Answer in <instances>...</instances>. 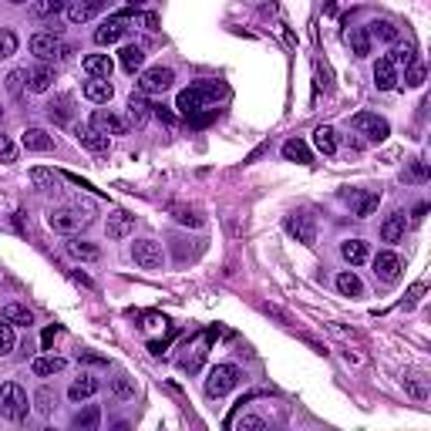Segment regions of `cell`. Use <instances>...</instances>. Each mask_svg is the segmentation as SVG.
Segmentation results:
<instances>
[{
  "label": "cell",
  "mask_w": 431,
  "mask_h": 431,
  "mask_svg": "<svg viewBox=\"0 0 431 431\" xmlns=\"http://www.w3.org/2000/svg\"><path fill=\"white\" fill-rule=\"evenodd\" d=\"M31 54H37L41 61H51V58H64L67 48L61 44V37L54 31H44V34H34L31 37Z\"/></svg>",
  "instance_id": "cell-7"
},
{
  "label": "cell",
  "mask_w": 431,
  "mask_h": 431,
  "mask_svg": "<svg viewBox=\"0 0 431 431\" xmlns=\"http://www.w3.org/2000/svg\"><path fill=\"white\" fill-rule=\"evenodd\" d=\"M236 428L240 431H260L263 428V418H256V414H243V418L236 421Z\"/></svg>",
  "instance_id": "cell-44"
},
{
  "label": "cell",
  "mask_w": 431,
  "mask_h": 431,
  "mask_svg": "<svg viewBox=\"0 0 431 431\" xmlns=\"http://www.w3.org/2000/svg\"><path fill=\"white\" fill-rule=\"evenodd\" d=\"M64 368H67V361H64V357H54V354L34 357V364H31V370L37 374V377H51V374H61Z\"/></svg>",
  "instance_id": "cell-24"
},
{
  "label": "cell",
  "mask_w": 431,
  "mask_h": 431,
  "mask_svg": "<svg viewBox=\"0 0 431 431\" xmlns=\"http://www.w3.org/2000/svg\"><path fill=\"white\" fill-rule=\"evenodd\" d=\"M132 21L142 24L145 31H155V28H158V17H155V14H132Z\"/></svg>",
  "instance_id": "cell-47"
},
{
  "label": "cell",
  "mask_w": 431,
  "mask_h": 431,
  "mask_svg": "<svg viewBox=\"0 0 431 431\" xmlns=\"http://www.w3.org/2000/svg\"><path fill=\"white\" fill-rule=\"evenodd\" d=\"M98 418H101V414H98V408H88L85 414H78V418H74V428H98Z\"/></svg>",
  "instance_id": "cell-41"
},
{
  "label": "cell",
  "mask_w": 431,
  "mask_h": 431,
  "mask_svg": "<svg viewBox=\"0 0 431 431\" xmlns=\"http://www.w3.org/2000/svg\"><path fill=\"white\" fill-rule=\"evenodd\" d=\"M128 115H132V122L142 125L149 118V105H145V98L142 94H132V101H128Z\"/></svg>",
  "instance_id": "cell-36"
},
{
  "label": "cell",
  "mask_w": 431,
  "mask_h": 431,
  "mask_svg": "<svg viewBox=\"0 0 431 431\" xmlns=\"http://www.w3.org/2000/svg\"><path fill=\"white\" fill-rule=\"evenodd\" d=\"M313 145H317V152L334 155L337 152V132H334L330 125H320V128L313 132Z\"/></svg>",
  "instance_id": "cell-26"
},
{
  "label": "cell",
  "mask_w": 431,
  "mask_h": 431,
  "mask_svg": "<svg viewBox=\"0 0 431 431\" xmlns=\"http://www.w3.org/2000/svg\"><path fill=\"white\" fill-rule=\"evenodd\" d=\"M404 229H408V219H404V213H391L388 219H384V226H381V240L384 243H401L404 240Z\"/></svg>",
  "instance_id": "cell-20"
},
{
  "label": "cell",
  "mask_w": 431,
  "mask_h": 431,
  "mask_svg": "<svg viewBox=\"0 0 431 431\" xmlns=\"http://www.w3.org/2000/svg\"><path fill=\"white\" fill-rule=\"evenodd\" d=\"M105 229H108V240H125V236L135 229V216L112 213V216H108V222H105Z\"/></svg>",
  "instance_id": "cell-22"
},
{
  "label": "cell",
  "mask_w": 431,
  "mask_h": 431,
  "mask_svg": "<svg viewBox=\"0 0 431 431\" xmlns=\"http://www.w3.org/2000/svg\"><path fill=\"white\" fill-rule=\"evenodd\" d=\"M344 41L354 48V54H357V58H368V54H370V37H368V31H364V28H354V31H347V34H344Z\"/></svg>",
  "instance_id": "cell-29"
},
{
  "label": "cell",
  "mask_w": 431,
  "mask_h": 431,
  "mask_svg": "<svg viewBox=\"0 0 431 431\" xmlns=\"http://www.w3.org/2000/svg\"><path fill=\"white\" fill-rule=\"evenodd\" d=\"M98 388H101V384H98V377H92V374H81V377H74V381H71L67 398L74 401V404H78V401H88V398L98 395Z\"/></svg>",
  "instance_id": "cell-14"
},
{
  "label": "cell",
  "mask_w": 431,
  "mask_h": 431,
  "mask_svg": "<svg viewBox=\"0 0 431 431\" xmlns=\"http://www.w3.org/2000/svg\"><path fill=\"white\" fill-rule=\"evenodd\" d=\"M283 158L286 162H310V149L300 138H290V142H283Z\"/></svg>",
  "instance_id": "cell-33"
},
{
  "label": "cell",
  "mask_w": 431,
  "mask_h": 431,
  "mask_svg": "<svg viewBox=\"0 0 431 431\" xmlns=\"http://www.w3.org/2000/svg\"><path fill=\"white\" fill-rule=\"evenodd\" d=\"M24 78H28L24 71H10V74H7V88H10V94H21V85H24Z\"/></svg>",
  "instance_id": "cell-46"
},
{
  "label": "cell",
  "mask_w": 431,
  "mask_h": 431,
  "mask_svg": "<svg viewBox=\"0 0 431 431\" xmlns=\"http://www.w3.org/2000/svg\"><path fill=\"white\" fill-rule=\"evenodd\" d=\"M388 58H391V64H404V67H408V64L414 61V48H411V44H404V48H395V51H391Z\"/></svg>",
  "instance_id": "cell-40"
},
{
  "label": "cell",
  "mask_w": 431,
  "mask_h": 431,
  "mask_svg": "<svg viewBox=\"0 0 431 431\" xmlns=\"http://www.w3.org/2000/svg\"><path fill=\"white\" fill-rule=\"evenodd\" d=\"M404 81H408L411 88H421V85H425V64H421V61H411V64H408V74H404Z\"/></svg>",
  "instance_id": "cell-38"
},
{
  "label": "cell",
  "mask_w": 431,
  "mask_h": 431,
  "mask_svg": "<svg viewBox=\"0 0 431 431\" xmlns=\"http://www.w3.org/2000/svg\"><path fill=\"white\" fill-rule=\"evenodd\" d=\"M222 94H226V85H219V81H196V85H189L185 92H179L176 108H179L182 118L209 122L216 112V98H222Z\"/></svg>",
  "instance_id": "cell-1"
},
{
  "label": "cell",
  "mask_w": 431,
  "mask_h": 431,
  "mask_svg": "<svg viewBox=\"0 0 431 431\" xmlns=\"http://www.w3.org/2000/svg\"><path fill=\"white\" fill-rule=\"evenodd\" d=\"M132 260L142 266V270H158L162 266V246L155 240H138L132 246Z\"/></svg>",
  "instance_id": "cell-10"
},
{
  "label": "cell",
  "mask_w": 431,
  "mask_h": 431,
  "mask_svg": "<svg viewBox=\"0 0 431 431\" xmlns=\"http://www.w3.org/2000/svg\"><path fill=\"white\" fill-rule=\"evenodd\" d=\"M350 128L354 132H361V135H368L370 142H384L388 135H391V128L384 118H377V115H370V112H357L354 118H350Z\"/></svg>",
  "instance_id": "cell-6"
},
{
  "label": "cell",
  "mask_w": 431,
  "mask_h": 431,
  "mask_svg": "<svg viewBox=\"0 0 431 431\" xmlns=\"http://www.w3.org/2000/svg\"><path fill=\"white\" fill-rule=\"evenodd\" d=\"M71 277H74V280H78V283H81V286H94V283H92V280H88V277H85V273H81V270H74V273H71Z\"/></svg>",
  "instance_id": "cell-53"
},
{
  "label": "cell",
  "mask_w": 431,
  "mask_h": 431,
  "mask_svg": "<svg viewBox=\"0 0 431 431\" xmlns=\"http://www.w3.org/2000/svg\"><path fill=\"white\" fill-rule=\"evenodd\" d=\"M10 3H28V0H10Z\"/></svg>",
  "instance_id": "cell-57"
},
{
  "label": "cell",
  "mask_w": 431,
  "mask_h": 431,
  "mask_svg": "<svg viewBox=\"0 0 431 431\" xmlns=\"http://www.w3.org/2000/svg\"><path fill=\"white\" fill-rule=\"evenodd\" d=\"M428 172H425V165L421 162H411V179H425Z\"/></svg>",
  "instance_id": "cell-51"
},
{
  "label": "cell",
  "mask_w": 431,
  "mask_h": 431,
  "mask_svg": "<svg viewBox=\"0 0 431 431\" xmlns=\"http://www.w3.org/2000/svg\"><path fill=\"white\" fill-rule=\"evenodd\" d=\"M347 202L354 206V216L357 219H364L377 209V202H381V196L377 192H347Z\"/></svg>",
  "instance_id": "cell-21"
},
{
  "label": "cell",
  "mask_w": 431,
  "mask_h": 431,
  "mask_svg": "<svg viewBox=\"0 0 431 431\" xmlns=\"http://www.w3.org/2000/svg\"><path fill=\"white\" fill-rule=\"evenodd\" d=\"M152 115H155V118H158L162 125H176V115H172V112H169L165 105H155V108H152Z\"/></svg>",
  "instance_id": "cell-49"
},
{
  "label": "cell",
  "mask_w": 431,
  "mask_h": 431,
  "mask_svg": "<svg viewBox=\"0 0 431 431\" xmlns=\"http://www.w3.org/2000/svg\"><path fill=\"white\" fill-rule=\"evenodd\" d=\"M67 253H71L74 260H85V263H94V260L101 256V249L94 246V243H81V240H71V243H67Z\"/></svg>",
  "instance_id": "cell-32"
},
{
  "label": "cell",
  "mask_w": 431,
  "mask_h": 431,
  "mask_svg": "<svg viewBox=\"0 0 431 431\" xmlns=\"http://www.w3.org/2000/svg\"><path fill=\"white\" fill-rule=\"evenodd\" d=\"M24 149H28V152H51V149H54V138H51L44 128H28V132H24Z\"/></svg>",
  "instance_id": "cell-23"
},
{
  "label": "cell",
  "mask_w": 431,
  "mask_h": 431,
  "mask_svg": "<svg viewBox=\"0 0 431 431\" xmlns=\"http://www.w3.org/2000/svg\"><path fill=\"white\" fill-rule=\"evenodd\" d=\"M34 401H37V411L48 414V411H51V388H41V391L34 395Z\"/></svg>",
  "instance_id": "cell-48"
},
{
  "label": "cell",
  "mask_w": 431,
  "mask_h": 431,
  "mask_svg": "<svg viewBox=\"0 0 431 431\" xmlns=\"http://www.w3.org/2000/svg\"><path fill=\"white\" fill-rule=\"evenodd\" d=\"M172 81H176V71L172 67H149V71H142V78H138V94H162L172 88Z\"/></svg>",
  "instance_id": "cell-4"
},
{
  "label": "cell",
  "mask_w": 431,
  "mask_h": 431,
  "mask_svg": "<svg viewBox=\"0 0 431 431\" xmlns=\"http://www.w3.org/2000/svg\"><path fill=\"white\" fill-rule=\"evenodd\" d=\"M340 256H344L350 266H361V263L370 260V246L364 240H344V243H340Z\"/></svg>",
  "instance_id": "cell-19"
},
{
  "label": "cell",
  "mask_w": 431,
  "mask_h": 431,
  "mask_svg": "<svg viewBox=\"0 0 431 431\" xmlns=\"http://www.w3.org/2000/svg\"><path fill=\"white\" fill-rule=\"evenodd\" d=\"M408 391H411L418 401H425V388H421V384H408Z\"/></svg>",
  "instance_id": "cell-52"
},
{
  "label": "cell",
  "mask_w": 431,
  "mask_h": 431,
  "mask_svg": "<svg viewBox=\"0 0 431 431\" xmlns=\"http://www.w3.org/2000/svg\"><path fill=\"white\" fill-rule=\"evenodd\" d=\"M142 64H145V51H142L138 44H128V48H122V67L128 71V74L142 71Z\"/></svg>",
  "instance_id": "cell-30"
},
{
  "label": "cell",
  "mask_w": 431,
  "mask_h": 431,
  "mask_svg": "<svg viewBox=\"0 0 431 431\" xmlns=\"http://www.w3.org/2000/svg\"><path fill=\"white\" fill-rule=\"evenodd\" d=\"M374 85H377V92H391L398 85V64H391L388 54L377 58V64H374Z\"/></svg>",
  "instance_id": "cell-13"
},
{
  "label": "cell",
  "mask_w": 431,
  "mask_h": 431,
  "mask_svg": "<svg viewBox=\"0 0 431 431\" xmlns=\"http://www.w3.org/2000/svg\"><path fill=\"white\" fill-rule=\"evenodd\" d=\"M81 67H85L88 78H112L115 61H112L108 54H85V58H81Z\"/></svg>",
  "instance_id": "cell-15"
},
{
  "label": "cell",
  "mask_w": 431,
  "mask_h": 431,
  "mask_svg": "<svg viewBox=\"0 0 431 431\" xmlns=\"http://www.w3.org/2000/svg\"><path fill=\"white\" fill-rule=\"evenodd\" d=\"M85 222H88V216H81L78 209H54V213L48 216V226L54 233H61V236H74Z\"/></svg>",
  "instance_id": "cell-8"
},
{
  "label": "cell",
  "mask_w": 431,
  "mask_h": 431,
  "mask_svg": "<svg viewBox=\"0 0 431 431\" xmlns=\"http://www.w3.org/2000/svg\"><path fill=\"white\" fill-rule=\"evenodd\" d=\"M142 3H145V0H128V7H142Z\"/></svg>",
  "instance_id": "cell-56"
},
{
  "label": "cell",
  "mask_w": 431,
  "mask_h": 431,
  "mask_svg": "<svg viewBox=\"0 0 431 431\" xmlns=\"http://www.w3.org/2000/svg\"><path fill=\"white\" fill-rule=\"evenodd\" d=\"M67 3H71V0H34L31 14L34 17H54V14L67 10Z\"/></svg>",
  "instance_id": "cell-31"
},
{
  "label": "cell",
  "mask_w": 431,
  "mask_h": 431,
  "mask_svg": "<svg viewBox=\"0 0 431 431\" xmlns=\"http://www.w3.org/2000/svg\"><path fill=\"white\" fill-rule=\"evenodd\" d=\"M128 24H132V10H122V14H112L98 31H94V44H118L125 37V31H128Z\"/></svg>",
  "instance_id": "cell-5"
},
{
  "label": "cell",
  "mask_w": 431,
  "mask_h": 431,
  "mask_svg": "<svg viewBox=\"0 0 431 431\" xmlns=\"http://www.w3.org/2000/svg\"><path fill=\"white\" fill-rule=\"evenodd\" d=\"M368 37H377V41H398V28L391 21H374L368 28Z\"/></svg>",
  "instance_id": "cell-34"
},
{
  "label": "cell",
  "mask_w": 431,
  "mask_h": 431,
  "mask_svg": "<svg viewBox=\"0 0 431 431\" xmlns=\"http://www.w3.org/2000/svg\"><path fill=\"white\" fill-rule=\"evenodd\" d=\"M425 213H428V206H418V209H414V222H421V219H425Z\"/></svg>",
  "instance_id": "cell-54"
},
{
  "label": "cell",
  "mask_w": 431,
  "mask_h": 431,
  "mask_svg": "<svg viewBox=\"0 0 431 431\" xmlns=\"http://www.w3.org/2000/svg\"><path fill=\"white\" fill-rule=\"evenodd\" d=\"M236 384H240V368H236V364H216V368L209 370V377H206V395H209V398H222V395H229Z\"/></svg>",
  "instance_id": "cell-3"
},
{
  "label": "cell",
  "mask_w": 431,
  "mask_h": 431,
  "mask_svg": "<svg viewBox=\"0 0 431 431\" xmlns=\"http://www.w3.org/2000/svg\"><path fill=\"white\" fill-rule=\"evenodd\" d=\"M112 388H115V395H118V398H132V395H135V388H132L125 377H115V384H112Z\"/></svg>",
  "instance_id": "cell-50"
},
{
  "label": "cell",
  "mask_w": 431,
  "mask_h": 431,
  "mask_svg": "<svg viewBox=\"0 0 431 431\" xmlns=\"http://www.w3.org/2000/svg\"><path fill=\"white\" fill-rule=\"evenodd\" d=\"M28 81H31L28 88H31L34 94H44L48 88H51V85H54V71H51L48 64H37L31 74H28Z\"/></svg>",
  "instance_id": "cell-25"
},
{
  "label": "cell",
  "mask_w": 431,
  "mask_h": 431,
  "mask_svg": "<svg viewBox=\"0 0 431 431\" xmlns=\"http://www.w3.org/2000/svg\"><path fill=\"white\" fill-rule=\"evenodd\" d=\"M337 290L344 297H361V293H364V283H361V277H357L354 270H344V273H337Z\"/></svg>",
  "instance_id": "cell-28"
},
{
  "label": "cell",
  "mask_w": 431,
  "mask_h": 431,
  "mask_svg": "<svg viewBox=\"0 0 431 431\" xmlns=\"http://www.w3.org/2000/svg\"><path fill=\"white\" fill-rule=\"evenodd\" d=\"M374 273L381 280H388V283H395L401 277V260L395 253H377L374 256Z\"/></svg>",
  "instance_id": "cell-17"
},
{
  "label": "cell",
  "mask_w": 431,
  "mask_h": 431,
  "mask_svg": "<svg viewBox=\"0 0 431 431\" xmlns=\"http://www.w3.org/2000/svg\"><path fill=\"white\" fill-rule=\"evenodd\" d=\"M48 115H51L54 122H67V98H61L58 105H51V108H48Z\"/></svg>",
  "instance_id": "cell-45"
},
{
  "label": "cell",
  "mask_w": 431,
  "mask_h": 431,
  "mask_svg": "<svg viewBox=\"0 0 431 431\" xmlns=\"http://www.w3.org/2000/svg\"><path fill=\"white\" fill-rule=\"evenodd\" d=\"M3 320H7V324H14V327H31L34 313L24 307V304H7V307H3Z\"/></svg>",
  "instance_id": "cell-27"
},
{
  "label": "cell",
  "mask_w": 431,
  "mask_h": 431,
  "mask_svg": "<svg viewBox=\"0 0 431 431\" xmlns=\"http://www.w3.org/2000/svg\"><path fill=\"white\" fill-rule=\"evenodd\" d=\"M85 98L94 105H108L115 98V88H112L108 78H92V81H85Z\"/></svg>",
  "instance_id": "cell-18"
},
{
  "label": "cell",
  "mask_w": 431,
  "mask_h": 431,
  "mask_svg": "<svg viewBox=\"0 0 431 431\" xmlns=\"http://www.w3.org/2000/svg\"><path fill=\"white\" fill-rule=\"evenodd\" d=\"M286 233L297 240V243H304V246H313L317 243V226H313V219L307 213H297L286 219Z\"/></svg>",
  "instance_id": "cell-9"
},
{
  "label": "cell",
  "mask_w": 431,
  "mask_h": 431,
  "mask_svg": "<svg viewBox=\"0 0 431 431\" xmlns=\"http://www.w3.org/2000/svg\"><path fill=\"white\" fill-rule=\"evenodd\" d=\"M17 51V34L14 31H0V61L3 58H10Z\"/></svg>",
  "instance_id": "cell-39"
},
{
  "label": "cell",
  "mask_w": 431,
  "mask_h": 431,
  "mask_svg": "<svg viewBox=\"0 0 431 431\" xmlns=\"http://www.w3.org/2000/svg\"><path fill=\"white\" fill-rule=\"evenodd\" d=\"M31 182L41 185V189H54V172H44V169H34Z\"/></svg>",
  "instance_id": "cell-43"
},
{
  "label": "cell",
  "mask_w": 431,
  "mask_h": 431,
  "mask_svg": "<svg viewBox=\"0 0 431 431\" xmlns=\"http://www.w3.org/2000/svg\"><path fill=\"white\" fill-rule=\"evenodd\" d=\"M14 344H17V337H14V324L0 320V357H7V354L14 350Z\"/></svg>",
  "instance_id": "cell-37"
},
{
  "label": "cell",
  "mask_w": 431,
  "mask_h": 431,
  "mask_svg": "<svg viewBox=\"0 0 431 431\" xmlns=\"http://www.w3.org/2000/svg\"><path fill=\"white\" fill-rule=\"evenodd\" d=\"M169 213L176 216V219H179L182 226H202V219H199V216L192 213L189 206H182V202H169Z\"/></svg>",
  "instance_id": "cell-35"
},
{
  "label": "cell",
  "mask_w": 431,
  "mask_h": 431,
  "mask_svg": "<svg viewBox=\"0 0 431 431\" xmlns=\"http://www.w3.org/2000/svg\"><path fill=\"white\" fill-rule=\"evenodd\" d=\"M105 7H108V0H71L67 3V21L71 24H85V21L98 17Z\"/></svg>",
  "instance_id": "cell-11"
},
{
  "label": "cell",
  "mask_w": 431,
  "mask_h": 431,
  "mask_svg": "<svg viewBox=\"0 0 431 431\" xmlns=\"http://www.w3.org/2000/svg\"><path fill=\"white\" fill-rule=\"evenodd\" d=\"M0 162H17V145L7 135H0Z\"/></svg>",
  "instance_id": "cell-42"
},
{
  "label": "cell",
  "mask_w": 431,
  "mask_h": 431,
  "mask_svg": "<svg viewBox=\"0 0 431 431\" xmlns=\"http://www.w3.org/2000/svg\"><path fill=\"white\" fill-rule=\"evenodd\" d=\"M92 128L101 132V135H125L128 122L118 118V115H112V112H105V108H98V112H92Z\"/></svg>",
  "instance_id": "cell-12"
},
{
  "label": "cell",
  "mask_w": 431,
  "mask_h": 431,
  "mask_svg": "<svg viewBox=\"0 0 431 431\" xmlns=\"http://www.w3.org/2000/svg\"><path fill=\"white\" fill-rule=\"evenodd\" d=\"M327 14H330V17L337 14V0H327Z\"/></svg>",
  "instance_id": "cell-55"
},
{
  "label": "cell",
  "mask_w": 431,
  "mask_h": 431,
  "mask_svg": "<svg viewBox=\"0 0 431 431\" xmlns=\"http://www.w3.org/2000/svg\"><path fill=\"white\" fill-rule=\"evenodd\" d=\"M78 142H81V145H85L88 152H94V155H101V152H108V149H112L108 135L94 132L92 125H81V128H78Z\"/></svg>",
  "instance_id": "cell-16"
},
{
  "label": "cell",
  "mask_w": 431,
  "mask_h": 431,
  "mask_svg": "<svg viewBox=\"0 0 431 431\" xmlns=\"http://www.w3.org/2000/svg\"><path fill=\"white\" fill-rule=\"evenodd\" d=\"M31 411V401H28V391L14 381H3L0 384V414L7 421H24Z\"/></svg>",
  "instance_id": "cell-2"
}]
</instances>
